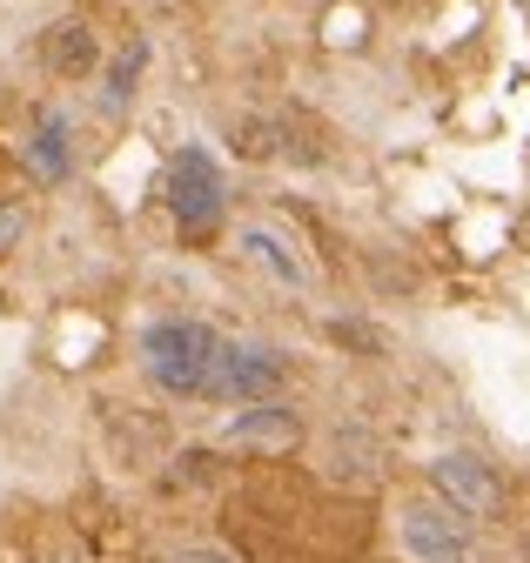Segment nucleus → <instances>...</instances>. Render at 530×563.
Here are the masks:
<instances>
[{
    "label": "nucleus",
    "mask_w": 530,
    "mask_h": 563,
    "mask_svg": "<svg viewBox=\"0 0 530 563\" xmlns=\"http://www.w3.org/2000/svg\"><path fill=\"white\" fill-rule=\"evenodd\" d=\"M216 349H222V335L209 322H181V316L175 322H148L142 329V369L155 376V389H168L181 402H202Z\"/></svg>",
    "instance_id": "obj_1"
},
{
    "label": "nucleus",
    "mask_w": 530,
    "mask_h": 563,
    "mask_svg": "<svg viewBox=\"0 0 530 563\" xmlns=\"http://www.w3.org/2000/svg\"><path fill=\"white\" fill-rule=\"evenodd\" d=\"M168 208H175V229L188 242H209L222 229V208H229V188H222V168L209 148H181L168 162Z\"/></svg>",
    "instance_id": "obj_2"
},
{
    "label": "nucleus",
    "mask_w": 530,
    "mask_h": 563,
    "mask_svg": "<svg viewBox=\"0 0 530 563\" xmlns=\"http://www.w3.org/2000/svg\"><path fill=\"white\" fill-rule=\"evenodd\" d=\"M289 376V356L269 342H229L216 349V363H209V389L202 402H269Z\"/></svg>",
    "instance_id": "obj_3"
},
{
    "label": "nucleus",
    "mask_w": 530,
    "mask_h": 563,
    "mask_svg": "<svg viewBox=\"0 0 530 563\" xmlns=\"http://www.w3.org/2000/svg\"><path fill=\"white\" fill-rule=\"evenodd\" d=\"M396 537H404V550L417 563H471L477 556V523L450 510L443 497H417L404 510V523H396Z\"/></svg>",
    "instance_id": "obj_4"
},
{
    "label": "nucleus",
    "mask_w": 530,
    "mask_h": 563,
    "mask_svg": "<svg viewBox=\"0 0 530 563\" xmlns=\"http://www.w3.org/2000/svg\"><path fill=\"white\" fill-rule=\"evenodd\" d=\"M430 483H437V497H443L450 510H463L471 523L504 510V483H497V470H490L484 456H471V450H443V456L430 463Z\"/></svg>",
    "instance_id": "obj_5"
},
{
    "label": "nucleus",
    "mask_w": 530,
    "mask_h": 563,
    "mask_svg": "<svg viewBox=\"0 0 530 563\" xmlns=\"http://www.w3.org/2000/svg\"><path fill=\"white\" fill-rule=\"evenodd\" d=\"M302 443V416L283 409V402H262V409H242L229 422V450H255V456H289Z\"/></svg>",
    "instance_id": "obj_6"
},
{
    "label": "nucleus",
    "mask_w": 530,
    "mask_h": 563,
    "mask_svg": "<svg viewBox=\"0 0 530 563\" xmlns=\"http://www.w3.org/2000/svg\"><path fill=\"white\" fill-rule=\"evenodd\" d=\"M27 168L34 181H68L75 175V121L60 108H41L27 128Z\"/></svg>",
    "instance_id": "obj_7"
},
{
    "label": "nucleus",
    "mask_w": 530,
    "mask_h": 563,
    "mask_svg": "<svg viewBox=\"0 0 530 563\" xmlns=\"http://www.w3.org/2000/svg\"><path fill=\"white\" fill-rule=\"evenodd\" d=\"M235 249H242V262H255L262 275H276L283 289H309V262H302V249H296L283 229H262V222H249V229L235 235Z\"/></svg>",
    "instance_id": "obj_8"
},
{
    "label": "nucleus",
    "mask_w": 530,
    "mask_h": 563,
    "mask_svg": "<svg viewBox=\"0 0 530 563\" xmlns=\"http://www.w3.org/2000/svg\"><path fill=\"white\" fill-rule=\"evenodd\" d=\"M41 60L54 67L60 81H81V75H95L101 41H95V27H88V21H54V27H47V41H41Z\"/></svg>",
    "instance_id": "obj_9"
},
{
    "label": "nucleus",
    "mask_w": 530,
    "mask_h": 563,
    "mask_svg": "<svg viewBox=\"0 0 530 563\" xmlns=\"http://www.w3.org/2000/svg\"><path fill=\"white\" fill-rule=\"evenodd\" d=\"M329 456H336V463H329V470H336V476H350V483H376V450L350 430V437H336V450H329Z\"/></svg>",
    "instance_id": "obj_10"
},
{
    "label": "nucleus",
    "mask_w": 530,
    "mask_h": 563,
    "mask_svg": "<svg viewBox=\"0 0 530 563\" xmlns=\"http://www.w3.org/2000/svg\"><path fill=\"white\" fill-rule=\"evenodd\" d=\"M142 60H148V47L135 41V47H128V54L108 67V114H121V108H128V95H135V81H142Z\"/></svg>",
    "instance_id": "obj_11"
},
{
    "label": "nucleus",
    "mask_w": 530,
    "mask_h": 563,
    "mask_svg": "<svg viewBox=\"0 0 530 563\" xmlns=\"http://www.w3.org/2000/svg\"><path fill=\"white\" fill-rule=\"evenodd\" d=\"M21 235H27V208L21 201H0V255H8Z\"/></svg>",
    "instance_id": "obj_12"
},
{
    "label": "nucleus",
    "mask_w": 530,
    "mask_h": 563,
    "mask_svg": "<svg viewBox=\"0 0 530 563\" xmlns=\"http://www.w3.org/2000/svg\"><path fill=\"white\" fill-rule=\"evenodd\" d=\"M175 563H235V556H222V550H181Z\"/></svg>",
    "instance_id": "obj_13"
}]
</instances>
